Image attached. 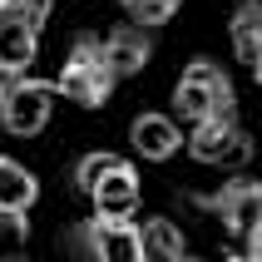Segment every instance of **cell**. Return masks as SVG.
Masks as SVG:
<instances>
[{
  "mask_svg": "<svg viewBox=\"0 0 262 262\" xmlns=\"http://www.w3.org/2000/svg\"><path fill=\"white\" fill-rule=\"evenodd\" d=\"M114 163H119V154H104V148H99V154H84V159L74 163V178H70V188H74V193H94V183H99V178L109 173Z\"/></svg>",
  "mask_w": 262,
  "mask_h": 262,
  "instance_id": "obj_15",
  "label": "cell"
},
{
  "mask_svg": "<svg viewBox=\"0 0 262 262\" xmlns=\"http://www.w3.org/2000/svg\"><path fill=\"white\" fill-rule=\"evenodd\" d=\"M89 198H94V213H104V218H134V213H139V168L119 159L114 168L94 183Z\"/></svg>",
  "mask_w": 262,
  "mask_h": 262,
  "instance_id": "obj_10",
  "label": "cell"
},
{
  "mask_svg": "<svg viewBox=\"0 0 262 262\" xmlns=\"http://www.w3.org/2000/svg\"><path fill=\"white\" fill-rule=\"evenodd\" d=\"M35 198H40L35 173H30L20 159L0 154V208H20V213H30V208H35Z\"/></svg>",
  "mask_w": 262,
  "mask_h": 262,
  "instance_id": "obj_13",
  "label": "cell"
},
{
  "mask_svg": "<svg viewBox=\"0 0 262 262\" xmlns=\"http://www.w3.org/2000/svg\"><path fill=\"white\" fill-rule=\"evenodd\" d=\"M30 237V218L20 208H0V252H20Z\"/></svg>",
  "mask_w": 262,
  "mask_h": 262,
  "instance_id": "obj_16",
  "label": "cell"
},
{
  "mask_svg": "<svg viewBox=\"0 0 262 262\" xmlns=\"http://www.w3.org/2000/svg\"><path fill=\"white\" fill-rule=\"evenodd\" d=\"M148 55H154V30L148 25H119L104 35V59H109V70L119 79H134V74H144Z\"/></svg>",
  "mask_w": 262,
  "mask_h": 262,
  "instance_id": "obj_9",
  "label": "cell"
},
{
  "mask_svg": "<svg viewBox=\"0 0 262 262\" xmlns=\"http://www.w3.org/2000/svg\"><path fill=\"white\" fill-rule=\"evenodd\" d=\"M5 5H10V0H0V10H5Z\"/></svg>",
  "mask_w": 262,
  "mask_h": 262,
  "instance_id": "obj_19",
  "label": "cell"
},
{
  "mask_svg": "<svg viewBox=\"0 0 262 262\" xmlns=\"http://www.w3.org/2000/svg\"><path fill=\"white\" fill-rule=\"evenodd\" d=\"M178 5H183V0H124V15H129L134 25L159 30V25H168L178 15Z\"/></svg>",
  "mask_w": 262,
  "mask_h": 262,
  "instance_id": "obj_14",
  "label": "cell"
},
{
  "mask_svg": "<svg viewBox=\"0 0 262 262\" xmlns=\"http://www.w3.org/2000/svg\"><path fill=\"white\" fill-rule=\"evenodd\" d=\"M55 99H59V89L50 79H40V74L5 79L0 84V129L15 134V139H35L55 114Z\"/></svg>",
  "mask_w": 262,
  "mask_h": 262,
  "instance_id": "obj_4",
  "label": "cell"
},
{
  "mask_svg": "<svg viewBox=\"0 0 262 262\" xmlns=\"http://www.w3.org/2000/svg\"><path fill=\"white\" fill-rule=\"evenodd\" d=\"M139 252H144V262H178L188 257V237L178 233L173 218H144L139 223Z\"/></svg>",
  "mask_w": 262,
  "mask_h": 262,
  "instance_id": "obj_11",
  "label": "cell"
},
{
  "mask_svg": "<svg viewBox=\"0 0 262 262\" xmlns=\"http://www.w3.org/2000/svg\"><path fill=\"white\" fill-rule=\"evenodd\" d=\"M243 252H248L252 262H262V223H257V228H252L248 237H243Z\"/></svg>",
  "mask_w": 262,
  "mask_h": 262,
  "instance_id": "obj_17",
  "label": "cell"
},
{
  "mask_svg": "<svg viewBox=\"0 0 262 262\" xmlns=\"http://www.w3.org/2000/svg\"><path fill=\"white\" fill-rule=\"evenodd\" d=\"M119 74L109 70V59H104V40H94V35H79V40L70 45V55H64V64H59V99L79 104V109H99V104H109V94H114Z\"/></svg>",
  "mask_w": 262,
  "mask_h": 262,
  "instance_id": "obj_1",
  "label": "cell"
},
{
  "mask_svg": "<svg viewBox=\"0 0 262 262\" xmlns=\"http://www.w3.org/2000/svg\"><path fill=\"white\" fill-rule=\"evenodd\" d=\"M193 208H203L223 223V233L243 243L262 223V178H228L213 193H193Z\"/></svg>",
  "mask_w": 262,
  "mask_h": 262,
  "instance_id": "obj_5",
  "label": "cell"
},
{
  "mask_svg": "<svg viewBox=\"0 0 262 262\" xmlns=\"http://www.w3.org/2000/svg\"><path fill=\"white\" fill-rule=\"evenodd\" d=\"M173 114L198 124V119H213V114H237V94H233V79L223 74V64L213 59H188L183 74L173 84Z\"/></svg>",
  "mask_w": 262,
  "mask_h": 262,
  "instance_id": "obj_2",
  "label": "cell"
},
{
  "mask_svg": "<svg viewBox=\"0 0 262 262\" xmlns=\"http://www.w3.org/2000/svg\"><path fill=\"white\" fill-rule=\"evenodd\" d=\"M50 5L55 0H10L0 10V74L5 79L30 74V64L40 55V35H45V20H50Z\"/></svg>",
  "mask_w": 262,
  "mask_h": 262,
  "instance_id": "obj_3",
  "label": "cell"
},
{
  "mask_svg": "<svg viewBox=\"0 0 262 262\" xmlns=\"http://www.w3.org/2000/svg\"><path fill=\"white\" fill-rule=\"evenodd\" d=\"M183 148L193 163H208V168H243L252 159V134L237 124V114H213L193 124Z\"/></svg>",
  "mask_w": 262,
  "mask_h": 262,
  "instance_id": "obj_6",
  "label": "cell"
},
{
  "mask_svg": "<svg viewBox=\"0 0 262 262\" xmlns=\"http://www.w3.org/2000/svg\"><path fill=\"white\" fill-rule=\"evenodd\" d=\"M64 243L74 252L94 257V262H144V252H139V223H129V218H104V213H94V218L74 223V233Z\"/></svg>",
  "mask_w": 262,
  "mask_h": 262,
  "instance_id": "obj_7",
  "label": "cell"
},
{
  "mask_svg": "<svg viewBox=\"0 0 262 262\" xmlns=\"http://www.w3.org/2000/svg\"><path fill=\"white\" fill-rule=\"evenodd\" d=\"M129 144H134V154L139 159H154V163H163V159H173L178 148L188 144V134L178 129V119L173 114H139L129 124Z\"/></svg>",
  "mask_w": 262,
  "mask_h": 262,
  "instance_id": "obj_8",
  "label": "cell"
},
{
  "mask_svg": "<svg viewBox=\"0 0 262 262\" xmlns=\"http://www.w3.org/2000/svg\"><path fill=\"white\" fill-rule=\"evenodd\" d=\"M252 74H257V84H262V64H257V70H252Z\"/></svg>",
  "mask_w": 262,
  "mask_h": 262,
  "instance_id": "obj_18",
  "label": "cell"
},
{
  "mask_svg": "<svg viewBox=\"0 0 262 262\" xmlns=\"http://www.w3.org/2000/svg\"><path fill=\"white\" fill-rule=\"evenodd\" d=\"M228 35H233V55L243 59L248 70H257L262 64V0H243V5H237Z\"/></svg>",
  "mask_w": 262,
  "mask_h": 262,
  "instance_id": "obj_12",
  "label": "cell"
}]
</instances>
